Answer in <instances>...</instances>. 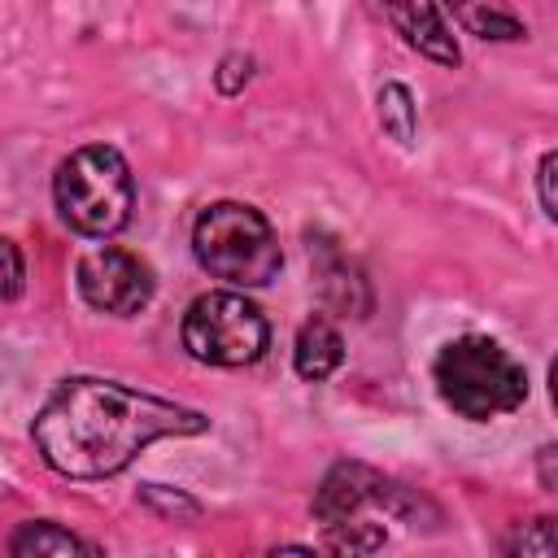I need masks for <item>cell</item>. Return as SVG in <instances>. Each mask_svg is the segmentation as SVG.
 Here are the masks:
<instances>
[{
    "label": "cell",
    "instance_id": "cell-9",
    "mask_svg": "<svg viewBox=\"0 0 558 558\" xmlns=\"http://www.w3.org/2000/svg\"><path fill=\"white\" fill-rule=\"evenodd\" d=\"M292 362H296V375H301V379H310V384L327 379V375L344 362V340H340V331H336L327 318H310V323L296 331Z\"/></svg>",
    "mask_w": 558,
    "mask_h": 558
},
{
    "label": "cell",
    "instance_id": "cell-7",
    "mask_svg": "<svg viewBox=\"0 0 558 558\" xmlns=\"http://www.w3.org/2000/svg\"><path fill=\"white\" fill-rule=\"evenodd\" d=\"M388 17L405 35V44L418 48L423 57H432L436 65H458L462 61V52L453 44V31H449V22L436 4H388Z\"/></svg>",
    "mask_w": 558,
    "mask_h": 558
},
{
    "label": "cell",
    "instance_id": "cell-6",
    "mask_svg": "<svg viewBox=\"0 0 558 558\" xmlns=\"http://www.w3.org/2000/svg\"><path fill=\"white\" fill-rule=\"evenodd\" d=\"M78 292L92 310L105 314H140L153 301V270L126 248H92L78 262Z\"/></svg>",
    "mask_w": 558,
    "mask_h": 558
},
{
    "label": "cell",
    "instance_id": "cell-15",
    "mask_svg": "<svg viewBox=\"0 0 558 558\" xmlns=\"http://www.w3.org/2000/svg\"><path fill=\"white\" fill-rule=\"evenodd\" d=\"M26 283V262L13 240H0V301H13Z\"/></svg>",
    "mask_w": 558,
    "mask_h": 558
},
{
    "label": "cell",
    "instance_id": "cell-11",
    "mask_svg": "<svg viewBox=\"0 0 558 558\" xmlns=\"http://www.w3.org/2000/svg\"><path fill=\"white\" fill-rule=\"evenodd\" d=\"M379 126L384 135H392L397 144H414V131H418V109H414V96L401 87V83H384L379 87Z\"/></svg>",
    "mask_w": 558,
    "mask_h": 558
},
{
    "label": "cell",
    "instance_id": "cell-5",
    "mask_svg": "<svg viewBox=\"0 0 558 558\" xmlns=\"http://www.w3.org/2000/svg\"><path fill=\"white\" fill-rule=\"evenodd\" d=\"M266 314L240 292H205L183 314V349L209 366H248L266 353Z\"/></svg>",
    "mask_w": 558,
    "mask_h": 558
},
{
    "label": "cell",
    "instance_id": "cell-4",
    "mask_svg": "<svg viewBox=\"0 0 558 558\" xmlns=\"http://www.w3.org/2000/svg\"><path fill=\"white\" fill-rule=\"evenodd\" d=\"M57 209L78 235H113L131 222L135 183L131 166L109 144H87L57 166Z\"/></svg>",
    "mask_w": 558,
    "mask_h": 558
},
{
    "label": "cell",
    "instance_id": "cell-13",
    "mask_svg": "<svg viewBox=\"0 0 558 558\" xmlns=\"http://www.w3.org/2000/svg\"><path fill=\"white\" fill-rule=\"evenodd\" d=\"M318 275H323V292L336 301V305H344V310H362L357 301H353V292L349 288H362V279H357V270L331 248V244H318Z\"/></svg>",
    "mask_w": 558,
    "mask_h": 558
},
{
    "label": "cell",
    "instance_id": "cell-8",
    "mask_svg": "<svg viewBox=\"0 0 558 558\" xmlns=\"http://www.w3.org/2000/svg\"><path fill=\"white\" fill-rule=\"evenodd\" d=\"M9 558H100V554L83 536H74L70 527L48 523V519H31L13 532Z\"/></svg>",
    "mask_w": 558,
    "mask_h": 558
},
{
    "label": "cell",
    "instance_id": "cell-14",
    "mask_svg": "<svg viewBox=\"0 0 558 558\" xmlns=\"http://www.w3.org/2000/svg\"><path fill=\"white\" fill-rule=\"evenodd\" d=\"M458 22H462L471 35H480V39H523V22L510 17V13H501V9L466 4V9H458Z\"/></svg>",
    "mask_w": 558,
    "mask_h": 558
},
{
    "label": "cell",
    "instance_id": "cell-12",
    "mask_svg": "<svg viewBox=\"0 0 558 558\" xmlns=\"http://www.w3.org/2000/svg\"><path fill=\"white\" fill-rule=\"evenodd\" d=\"M501 558H558V532H554V519L541 514V519L519 523V527L506 536Z\"/></svg>",
    "mask_w": 558,
    "mask_h": 558
},
{
    "label": "cell",
    "instance_id": "cell-18",
    "mask_svg": "<svg viewBox=\"0 0 558 558\" xmlns=\"http://www.w3.org/2000/svg\"><path fill=\"white\" fill-rule=\"evenodd\" d=\"M266 558H323V554H314V549H305V545H279V549H270Z\"/></svg>",
    "mask_w": 558,
    "mask_h": 558
},
{
    "label": "cell",
    "instance_id": "cell-16",
    "mask_svg": "<svg viewBox=\"0 0 558 558\" xmlns=\"http://www.w3.org/2000/svg\"><path fill=\"white\" fill-rule=\"evenodd\" d=\"M554 170H558V153H545L536 166V187H541V214L558 218V201H554Z\"/></svg>",
    "mask_w": 558,
    "mask_h": 558
},
{
    "label": "cell",
    "instance_id": "cell-3",
    "mask_svg": "<svg viewBox=\"0 0 558 558\" xmlns=\"http://www.w3.org/2000/svg\"><path fill=\"white\" fill-rule=\"evenodd\" d=\"M192 253L214 279H227L231 288H266L283 266L266 214L240 201H218L196 218Z\"/></svg>",
    "mask_w": 558,
    "mask_h": 558
},
{
    "label": "cell",
    "instance_id": "cell-2",
    "mask_svg": "<svg viewBox=\"0 0 558 558\" xmlns=\"http://www.w3.org/2000/svg\"><path fill=\"white\" fill-rule=\"evenodd\" d=\"M436 388L445 405L471 423L501 418L523 405L527 397V371L488 336H458L436 353Z\"/></svg>",
    "mask_w": 558,
    "mask_h": 558
},
{
    "label": "cell",
    "instance_id": "cell-1",
    "mask_svg": "<svg viewBox=\"0 0 558 558\" xmlns=\"http://www.w3.org/2000/svg\"><path fill=\"white\" fill-rule=\"evenodd\" d=\"M209 418L166 397L113 384V379H65L35 414L39 458L70 480H105L135 462L140 449L166 436H196Z\"/></svg>",
    "mask_w": 558,
    "mask_h": 558
},
{
    "label": "cell",
    "instance_id": "cell-10",
    "mask_svg": "<svg viewBox=\"0 0 558 558\" xmlns=\"http://www.w3.org/2000/svg\"><path fill=\"white\" fill-rule=\"evenodd\" d=\"M384 523L371 510L357 514H340L323 523V549L327 558H371L375 549H384Z\"/></svg>",
    "mask_w": 558,
    "mask_h": 558
},
{
    "label": "cell",
    "instance_id": "cell-17",
    "mask_svg": "<svg viewBox=\"0 0 558 558\" xmlns=\"http://www.w3.org/2000/svg\"><path fill=\"white\" fill-rule=\"evenodd\" d=\"M248 70H253V61H248V57H240V52L222 57V70H218V87H222L227 96H235V92H240V83H248Z\"/></svg>",
    "mask_w": 558,
    "mask_h": 558
}]
</instances>
